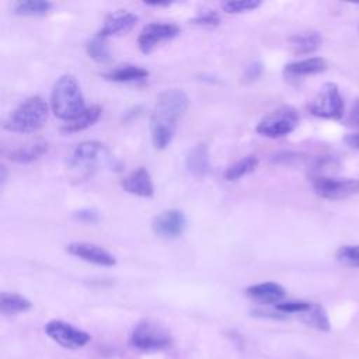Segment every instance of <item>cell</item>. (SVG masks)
I'll return each instance as SVG.
<instances>
[{"instance_id": "6da1fadb", "label": "cell", "mask_w": 359, "mask_h": 359, "mask_svg": "<svg viewBox=\"0 0 359 359\" xmlns=\"http://www.w3.org/2000/svg\"><path fill=\"white\" fill-rule=\"evenodd\" d=\"M189 107V98L184 90L171 88L161 93L150 118L151 142L156 149H165L175 133L178 119Z\"/></svg>"}, {"instance_id": "7a4b0ae2", "label": "cell", "mask_w": 359, "mask_h": 359, "mask_svg": "<svg viewBox=\"0 0 359 359\" xmlns=\"http://www.w3.org/2000/svg\"><path fill=\"white\" fill-rule=\"evenodd\" d=\"M49 104L53 115L66 122L73 121L87 108L81 88L72 74H63L56 80Z\"/></svg>"}, {"instance_id": "3957f363", "label": "cell", "mask_w": 359, "mask_h": 359, "mask_svg": "<svg viewBox=\"0 0 359 359\" xmlns=\"http://www.w3.org/2000/svg\"><path fill=\"white\" fill-rule=\"evenodd\" d=\"M48 112V104L39 95L29 97L8 114L3 128L15 133L35 132L46 122Z\"/></svg>"}, {"instance_id": "277c9868", "label": "cell", "mask_w": 359, "mask_h": 359, "mask_svg": "<svg viewBox=\"0 0 359 359\" xmlns=\"http://www.w3.org/2000/svg\"><path fill=\"white\" fill-rule=\"evenodd\" d=\"M130 345L142 352L164 351L172 344V335L161 323L144 318L130 332Z\"/></svg>"}, {"instance_id": "5b68a950", "label": "cell", "mask_w": 359, "mask_h": 359, "mask_svg": "<svg viewBox=\"0 0 359 359\" xmlns=\"http://www.w3.org/2000/svg\"><path fill=\"white\" fill-rule=\"evenodd\" d=\"M112 157L108 147L97 140H87L79 143L67 157L70 168L91 172L100 167L111 164Z\"/></svg>"}, {"instance_id": "8992f818", "label": "cell", "mask_w": 359, "mask_h": 359, "mask_svg": "<svg viewBox=\"0 0 359 359\" xmlns=\"http://www.w3.org/2000/svg\"><path fill=\"white\" fill-rule=\"evenodd\" d=\"M299 123V114L296 108L290 105H283L268 115H265L255 126L257 133L265 137H283L292 133Z\"/></svg>"}, {"instance_id": "52a82bcc", "label": "cell", "mask_w": 359, "mask_h": 359, "mask_svg": "<svg viewBox=\"0 0 359 359\" xmlns=\"http://www.w3.org/2000/svg\"><path fill=\"white\" fill-rule=\"evenodd\" d=\"M309 111L318 118L338 121L344 116L345 104L335 83H325L309 104Z\"/></svg>"}, {"instance_id": "ba28073f", "label": "cell", "mask_w": 359, "mask_h": 359, "mask_svg": "<svg viewBox=\"0 0 359 359\" xmlns=\"http://www.w3.org/2000/svg\"><path fill=\"white\" fill-rule=\"evenodd\" d=\"M45 334L62 348L72 351L86 346L91 339V335L87 331L62 320H50L46 323Z\"/></svg>"}, {"instance_id": "9c48e42d", "label": "cell", "mask_w": 359, "mask_h": 359, "mask_svg": "<svg viewBox=\"0 0 359 359\" xmlns=\"http://www.w3.org/2000/svg\"><path fill=\"white\" fill-rule=\"evenodd\" d=\"M314 192L324 199L338 201L359 194L358 178H334L318 175L313 178Z\"/></svg>"}, {"instance_id": "30bf717a", "label": "cell", "mask_w": 359, "mask_h": 359, "mask_svg": "<svg viewBox=\"0 0 359 359\" xmlns=\"http://www.w3.org/2000/svg\"><path fill=\"white\" fill-rule=\"evenodd\" d=\"M180 34V27L172 22H150L137 36V46L143 53H150L158 43L170 41Z\"/></svg>"}, {"instance_id": "8fae6325", "label": "cell", "mask_w": 359, "mask_h": 359, "mask_svg": "<svg viewBox=\"0 0 359 359\" xmlns=\"http://www.w3.org/2000/svg\"><path fill=\"white\" fill-rule=\"evenodd\" d=\"M187 227V217L178 209H167L154 216L151 222L153 231L164 238L180 237Z\"/></svg>"}, {"instance_id": "7c38bea8", "label": "cell", "mask_w": 359, "mask_h": 359, "mask_svg": "<svg viewBox=\"0 0 359 359\" xmlns=\"http://www.w3.org/2000/svg\"><path fill=\"white\" fill-rule=\"evenodd\" d=\"M66 251L73 257H77L86 262H90L98 266H114L116 264V258L109 251L93 243H86V241L70 243L69 245H66Z\"/></svg>"}, {"instance_id": "4fadbf2b", "label": "cell", "mask_w": 359, "mask_h": 359, "mask_svg": "<svg viewBox=\"0 0 359 359\" xmlns=\"http://www.w3.org/2000/svg\"><path fill=\"white\" fill-rule=\"evenodd\" d=\"M121 185L126 192L140 198H151L154 195V185H153L151 175L143 167H139L133 170L130 174H128L122 180Z\"/></svg>"}, {"instance_id": "5bb4252c", "label": "cell", "mask_w": 359, "mask_h": 359, "mask_svg": "<svg viewBox=\"0 0 359 359\" xmlns=\"http://www.w3.org/2000/svg\"><path fill=\"white\" fill-rule=\"evenodd\" d=\"M136 22H137L136 14L126 10H116L105 17L98 35H101L102 38L118 35L129 31Z\"/></svg>"}, {"instance_id": "9a60e30c", "label": "cell", "mask_w": 359, "mask_h": 359, "mask_svg": "<svg viewBox=\"0 0 359 359\" xmlns=\"http://www.w3.org/2000/svg\"><path fill=\"white\" fill-rule=\"evenodd\" d=\"M245 294L261 304H278L285 297V287L276 282H262L245 289Z\"/></svg>"}, {"instance_id": "2e32d148", "label": "cell", "mask_w": 359, "mask_h": 359, "mask_svg": "<svg viewBox=\"0 0 359 359\" xmlns=\"http://www.w3.org/2000/svg\"><path fill=\"white\" fill-rule=\"evenodd\" d=\"M185 167L188 172L195 178H203L210 171L209 150L205 143H199L192 147L185 157Z\"/></svg>"}, {"instance_id": "e0dca14e", "label": "cell", "mask_w": 359, "mask_h": 359, "mask_svg": "<svg viewBox=\"0 0 359 359\" xmlns=\"http://www.w3.org/2000/svg\"><path fill=\"white\" fill-rule=\"evenodd\" d=\"M327 66L328 65H327L325 59H323L320 56H311V57H306L302 60L287 63L283 69V74L289 79L304 77V76L323 73L327 69Z\"/></svg>"}, {"instance_id": "ac0fdd59", "label": "cell", "mask_w": 359, "mask_h": 359, "mask_svg": "<svg viewBox=\"0 0 359 359\" xmlns=\"http://www.w3.org/2000/svg\"><path fill=\"white\" fill-rule=\"evenodd\" d=\"M49 146L43 140H35L31 143H27L24 146H20L18 149H14L8 153V160L13 163L20 164H28L38 158H41L46 151Z\"/></svg>"}, {"instance_id": "d6986e66", "label": "cell", "mask_w": 359, "mask_h": 359, "mask_svg": "<svg viewBox=\"0 0 359 359\" xmlns=\"http://www.w3.org/2000/svg\"><path fill=\"white\" fill-rule=\"evenodd\" d=\"M102 77L115 83H133L147 79L149 72L144 67L136 65H123L104 73Z\"/></svg>"}, {"instance_id": "ffe728a7", "label": "cell", "mask_w": 359, "mask_h": 359, "mask_svg": "<svg viewBox=\"0 0 359 359\" xmlns=\"http://www.w3.org/2000/svg\"><path fill=\"white\" fill-rule=\"evenodd\" d=\"M101 112H102V108L100 105L87 107L77 118H74L70 122H66L60 128V130L65 133H76V132L84 130L98 121V118L101 116Z\"/></svg>"}, {"instance_id": "44dd1931", "label": "cell", "mask_w": 359, "mask_h": 359, "mask_svg": "<svg viewBox=\"0 0 359 359\" xmlns=\"http://www.w3.org/2000/svg\"><path fill=\"white\" fill-rule=\"evenodd\" d=\"M290 46L297 55H307L314 50H317L321 46L323 38L318 32L310 31V32H300L289 38Z\"/></svg>"}, {"instance_id": "7402d4cb", "label": "cell", "mask_w": 359, "mask_h": 359, "mask_svg": "<svg viewBox=\"0 0 359 359\" xmlns=\"http://www.w3.org/2000/svg\"><path fill=\"white\" fill-rule=\"evenodd\" d=\"M31 309L32 303L18 293L3 292L0 294V311L6 316H15L20 313L29 311Z\"/></svg>"}, {"instance_id": "603a6c76", "label": "cell", "mask_w": 359, "mask_h": 359, "mask_svg": "<svg viewBox=\"0 0 359 359\" xmlns=\"http://www.w3.org/2000/svg\"><path fill=\"white\" fill-rule=\"evenodd\" d=\"M258 157L254 154H247L244 157H241L240 160H237L236 163H233L231 165L227 167L226 172H224V178L227 181H238L240 178L248 175L250 172H252L257 165H258Z\"/></svg>"}, {"instance_id": "cb8c5ba5", "label": "cell", "mask_w": 359, "mask_h": 359, "mask_svg": "<svg viewBox=\"0 0 359 359\" xmlns=\"http://www.w3.org/2000/svg\"><path fill=\"white\" fill-rule=\"evenodd\" d=\"M300 320L303 323H306L307 325H310L318 331H323V332H328L331 330V323H330L328 314L320 304L311 303L310 309L300 314Z\"/></svg>"}, {"instance_id": "d4e9b609", "label": "cell", "mask_w": 359, "mask_h": 359, "mask_svg": "<svg viewBox=\"0 0 359 359\" xmlns=\"http://www.w3.org/2000/svg\"><path fill=\"white\" fill-rule=\"evenodd\" d=\"M53 4L48 0H21L14 4V13L18 15H45L50 11Z\"/></svg>"}, {"instance_id": "484cf974", "label": "cell", "mask_w": 359, "mask_h": 359, "mask_svg": "<svg viewBox=\"0 0 359 359\" xmlns=\"http://www.w3.org/2000/svg\"><path fill=\"white\" fill-rule=\"evenodd\" d=\"M86 50L87 55L98 63H105L111 60V50L107 43V38H102L101 35H97L93 39H90L87 42Z\"/></svg>"}, {"instance_id": "4316f807", "label": "cell", "mask_w": 359, "mask_h": 359, "mask_svg": "<svg viewBox=\"0 0 359 359\" xmlns=\"http://www.w3.org/2000/svg\"><path fill=\"white\" fill-rule=\"evenodd\" d=\"M335 257L341 264L346 266L359 268V244L339 247Z\"/></svg>"}, {"instance_id": "83f0119b", "label": "cell", "mask_w": 359, "mask_h": 359, "mask_svg": "<svg viewBox=\"0 0 359 359\" xmlns=\"http://www.w3.org/2000/svg\"><path fill=\"white\" fill-rule=\"evenodd\" d=\"M261 6V1L258 0H230L223 3V10L229 14H236V13H245V11H252Z\"/></svg>"}, {"instance_id": "f1b7e54d", "label": "cell", "mask_w": 359, "mask_h": 359, "mask_svg": "<svg viewBox=\"0 0 359 359\" xmlns=\"http://www.w3.org/2000/svg\"><path fill=\"white\" fill-rule=\"evenodd\" d=\"M311 303L303 302V300H287V302H280L275 304V310L279 311L280 314H302L310 309Z\"/></svg>"}, {"instance_id": "f546056e", "label": "cell", "mask_w": 359, "mask_h": 359, "mask_svg": "<svg viewBox=\"0 0 359 359\" xmlns=\"http://www.w3.org/2000/svg\"><path fill=\"white\" fill-rule=\"evenodd\" d=\"M191 22L196 24V25H206V27H215L220 22V17L215 10H202L199 11L192 20Z\"/></svg>"}, {"instance_id": "4dcf8cb0", "label": "cell", "mask_w": 359, "mask_h": 359, "mask_svg": "<svg viewBox=\"0 0 359 359\" xmlns=\"http://www.w3.org/2000/svg\"><path fill=\"white\" fill-rule=\"evenodd\" d=\"M262 65L259 62H252L250 63L245 70H244V74H243V81L245 83H251V81H255L257 79H259V76L262 74Z\"/></svg>"}, {"instance_id": "1f68e13d", "label": "cell", "mask_w": 359, "mask_h": 359, "mask_svg": "<svg viewBox=\"0 0 359 359\" xmlns=\"http://www.w3.org/2000/svg\"><path fill=\"white\" fill-rule=\"evenodd\" d=\"M74 217L80 222H84V223H95V222H98L100 215L94 209H81V210H77L74 213Z\"/></svg>"}, {"instance_id": "d6a6232c", "label": "cell", "mask_w": 359, "mask_h": 359, "mask_svg": "<svg viewBox=\"0 0 359 359\" xmlns=\"http://www.w3.org/2000/svg\"><path fill=\"white\" fill-rule=\"evenodd\" d=\"M344 142H345L349 147L359 150V132L348 133V135L344 137Z\"/></svg>"}, {"instance_id": "836d02e7", "label": "cell", "mask_w": 359, "mask_h": 359, "mask_svg": "<svg viewBox=\"0 0 359 359\" xmlns=\"http://www.w3.org/2000/svg\"><path fill=\"white\" fill-rule=\"evenodd\" d=\"M351 122L355 126H359V98L355 101L351 112Z\"/></svg>"}, {"instance_id": "e575fe53", "label": "cell", "mask_w": 359, "mask_h": 359, "mask_svg": "<svg viewBox=\"0 0 359 359\" xmlns=\"http://www.w3.org/2000/svg\"><path fill=\"white\" fill-rule=\"evenodd\" d=\"M147 6H170L171 1H147Z\"/></svg>"}, {"instance_id": "d590c367", "label": "cell", "mask_w": 359, "mask_h": 359, "mask_svg": "<svg viewBox=\"0 0 359 359\" xmlns=\"http://www.w3.org/2000/svg\"><path fill=\"white\" fill-rule=\"evenodd\" d=\"M0 170H1V184H4V181H6V168L1 167Z\"/></svg>"}]
</instances>
